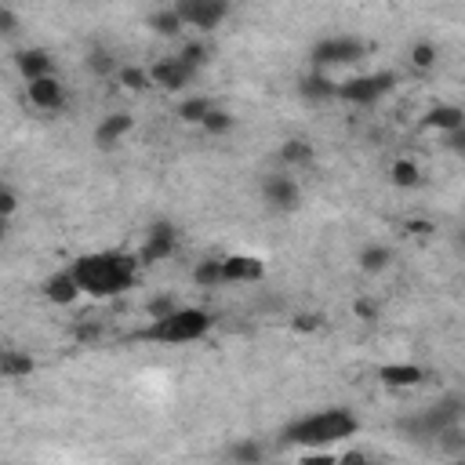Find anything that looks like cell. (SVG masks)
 I'll return each mask as SVG.
<instances>
[{"label":"cell","mask_w":465,"mask_h":465,"mask_svg":"<svg viewBox=\"0 0 465 465\" xmlns=\"http://www.w3.org/2000/svg\"><path fill=\"white\" fill-rule=\"evenodd\" d=\"M139 258L124 254V251H95V254H81L70 273L81 284V295L91 298H116L124 291H131L139 284Z\"/></svg>","instance_id":"obj_1"},{"label":"cell","mask_w":465,"mask_h":465,"mask_svg":"<svg viewBox=\"0 0 465 465\" xmlns=\"http://www.w3.org/2000/svg\"><path fill=\"white\" fill-rule=\"evenodd\" d=\"M360 433V418L346 408H327L316 415H306L298 422H291L284 429V443L295 447H331V443H342L349 436Z\"/></svg>","instance_id":"obj_2"},{"label":"cell","mask_w":465,"mask_h":465,"mask_svg":"<svg viewBox=\"0 0 465 465\" xmlns=\"http://www.w3.org/2000/svg\"><path fill=\"white\" fill-rule=\"evenodd\" d=\"M215 316L208 309L196 306H178L160 320H150V327L139 331L142 342H160V346H185V342H201L204 335H211Z\"/></svg>","instance_id":"obj_3"},{"label":"cell","mask_w":465,"mask_h":465,"mask_svg":"<svg viewBox=\"0 0 465 465\" xmlns=\"http://www.w3.org/2000/svg\"><path fill=\"white\" fill-rule=\"evenodd\" d=\"M461 415H465V400L458 392H447L443 400H436L433 408H426L422 415H415V418H408V422H400V429L404 433H411V436H440L447 426H458L461 422Z\"/></svg>","instance_id":"obj_4"},{"label":"cell","mask_w":465,"mask_h":465,"mask_svg":"<svg viewBox=\"0 0 465 465\" xmlns=\"http://www.w3.org/2000/svg\"><path fill=\"white\" fill-rule=\"evenodd\" d=\"M367 55V44L353 33H335V37H323L313 44L309 58H313V70H331V65H353Z\"/></svg>","instance_id":"obj_5"},{"label":"cell","mask_w":465,"mask_h":465,"mask_svg":"<svg viewBox=\"0 0 465 465\" xmlns=\"http://www.w3.org/2000/svg\"><path fill=\"white\" fill-rule=\"evenodd\" d=\"M396 84H400V77H396L392 70H382V73H364V77H349L335 88V99L349 102V106H375L378 99H385Z\"/></svg>","instance_id":"obj_6"},{"label":"cell","mask_w":465,"mask_h":465,"mask_svg":"<svg viewBox=\"0 0 465 465\" xmlns=\"http://www.w3.org/2000/svg\"><path fill=\"white\" fill-rule=\"evenodd\" d=\"M182 19V26H193V30H219L229 15H233V0H175L171 4Z\"/></svg>","instance_id":"obj_7"},{"label":"cell","mask_w":465,"mask_h":465,"mask_svg":"<svg viewBox=\"0 0 465 465\" xmlns=\"http://www.w3.org/2000/svg\"><path fill=\"white\" fill-rule=\"evenodd\" d=\"M178 251V229H175V222H168V219H157L150 229H146V240H142V247H139V265L146 270V265H157V262H168L171 254Z\"/></svg>","instance_id":"obj_8"},{"label":"cell","mask_w":465,"mask_h":465,"mask_svg":"<svg viewBox=\"0 0 465 465\" xmlns=\"http://www.w3.org/2000/svg\"><path fill=\"white\" fill-rule=\"evenodd\" d=\"M262 196L273 211H295L302 204V185L291 171H277L262 178Z\"/></svg>","instance_id":"obj_9"},{"label":"cell","mask_w":465,"mask_h":465,"mask_svg":"<svg viewBox=\"0 0 465 465\" xmlns=\"http://www.w3.org/2000/svg\"><path fill=\"white\" fill-rule=\"evenodd\" d=\"M26 99L40 113H58V109H65V102H70V91H65L58 73H47V77H37V81L26 84Z\"/></svg>","instance_id":"obj_10"},{"label":"cell","mask_w":465,"mask_h":465,"mask_svg":"<svg viewBox=\"0 0 465 465\" xmlns=\"http://www.w3.org/2000/svg\"><path fill=\"white\" fill-rule=\"evenodd\" d=\"M193 81H196V70H193V65H185L178 55L157 58V62L150 65V84L160 88V91H182V88H189Z\"/></svg>","instance_id":"obj_11"},{"label":"cell","mask_w":465,"mask_h":465,"mask_svg":"<svg viewBox=\"0 0 465 465\" xmlns=\"http://www.w3.org/2000/svg\"><path fill=\"white\" fill-rule=\"evenodd\" d=\"M265 280V262L254 254H226L222 258V284H258Z\"/></svg>","instance_id":"obj_12"},{"label":"cell","mask_w":465,"mask_h":465,"mask_svg":"<svg viewBox=\"0 0 465 465\" xmlns=\"http://www.w3.org/2000/svg\"><path fill=\"white\" fill-rule=\"evenodd\" d=\"M131 127H135V116L131 113H106L102 120H99V127H95V146L99 150H113V146H120L127 135H131Z\"/></svg>","instance_id":"obj_13"},{"label":"cell","mask_w":465,"mask_h":465,"mask_svg":"<svg viewBox=\"0 0 465 465\" xmlns=\"http://www.w3.org/2000/svg\"><path fill=\"white\" fill-rule=\"evenodd\" d=\"M375 375L385 389H418L426 382V367L418 364H382Z\"/></svg>","instance_id":"obj_14"},{"label":"cell","mask_w":465,"mask_h":465,"mask_svg":"<svg viewBox=\"0 0 465 465\" xmlns=\"http://www.w3.org/2000/svg\"><path fill=\"white\" fill-rule=\"evenodd\" d=\"M15 70H19V77L30 84V81H37V77L55 73V58H51L44 47H22V51H15Z\"/></svg>","instance_id":"obj_15"},{"label":"cell","mask_w":465,"mask_h":465,"mask_svg":"<svg viewBox=\"0 0 465 465\" xmlns=\"http://www.w3.org/2000/svg\"><path fill=\"white\" fill-rule=\"evenodd\" d=\"M40 291H44V298H47L51 306H73V302L81 298V284H77V277H73L70 270L51 273Z\"/></svg>","instance_id":"obj_16"},{"label":"cell","mask_w":465,"mask_h":465,"mask_svg":"<svg viewBox=\"0 0 465 465\" xmlns=\"http://www.w3.org/2000/svg\"><path fill=\"white\" fill-rule=\"evenodd\" d=\"M422 127L447 135V131H454V127H465V109L454 106V102H440V106H433V109L422 116Z\"/></svg>","instance_id":"obj_17"},{"label":"cell","mask_w":465,"mask_h":465,"mask_svg":"<svg viewBox=\"0 0 465 465\" xmlns=\"http://www.w3.org/2000/svg\"><path fill=\"white\" fill-rule=\"evenodd\" d=\"M392 247L389 244H367L360 254H357V262H360V273H367V277H378V273H385L389 265H392Z\"/></svg>","instance_id":"obj_18"},{"label":"cell","mask_w":465,"mask_h":465,"mask_svg":"<svg viewBox=\"0 0 465 465\" xmlns=\"http://www.w3.org/2000/svg\"><path fill=\"white\" fill-rule=\"evenodd\" d=\"M335 81H331L323 70H313V73H306L302 81H298V91H302V99H309V102H327V99H335Z\"/></svg>","instance_id":"obj_19"},{"label":"cell","mask_w":465,"mask_h":465,"mask_svg":"<svg viewBox=\"0 0 465 465\" xmlns=\"http://www.w3.org/2000/svg\"><path fill=\"white\" fill-rule=\"evenodd\" d=\"M37 371V360L22 349H0V378H30Z\"/></svg>","instance_id":"obj_20"},{"label":"cell","mask_w":465,"mask_h":465,"mask_svg":"<svg viewBox=\"0 0 465 465\" xmlns=\"http://www.w3.org/2000/svg\"><path fill=\"white\" fill-rule=\"evenodd\" d=\"M277 157H280V164H284L288 171H295V168H309V164L316 160V150H313L306 139H288Z\"/></svg>","instance_id":"obj_21"},{"label":"cell","mask_w":465,"mask_h":465,"mask_svg":"<svg viewBox=\"0 0 465 465\" xmlns=\"http://www.w3.org/2000/svg\"><path fill=\"white\" fill-rule=\"evenodd\" d=\"M389 182H392L396 189H415V185H422V168H418V160H411V157L392 160V164H389Z\"/></svg>","instance_id":"obj_22"},{"label":"cell","mask_w":465,"mask_h":465,"mask_svg":"<svg viewBox=\"0 0 465 465\" xmlns=\"http://www.w3.org/2000/svg\"><path fill=\"white\" fill-rule=\"evenodd\" d=\"M408 62H411V70H418V73H433L436 62H440V47L433 40H415L408 47Z\"/></svg>","instance_id":"obj_23"},{"label":"cell","mask_w":465,"mask_h":465,"mask_svg":"<svg viewBox=\"0 0 465 465\" xmlns=\"http://www.w3.org/2000/svg\"><path fill=\"white\" fill-rule=\"evenodd\" d=\"M113 77H116V84H120L124 91H135V95L146 91V88H153V84H150V70H146V65H127V62H120Z\"/></svg>","instance_id":"obj_24"},{"label":"cell","mask_w":465,"mask_h":465,"mask_svg":"<svg viewBox=\"0 0 465 465\" xmlns=\"http://www.w3.org/2000/svg\"><path fill=\"white\" fill-rule=\"evenodd\" d=\"M84 62H88V70L95 73V77H113L116 73V55L106 47V44H91L88 47V55H84Z\"/></svg>","instance_id":"obj_25"},{"label":"cell","mask_w":465,"mask_h":465,"mask_svg":"<svg viewBox=\"0 0 465 465\" xmlns=\"http://www.w3.org/2000/svg\"><path fill=\"white\" fill-rule=\"evenodd\" d=\"M146 26H150L157 37H178V33H182V19H178V12H175L171 4H164V8L150 12Z\"/></svg>","instance_id":"obj_26"},{"label":"cell","mask_w":465,"mask_h":465,"mask_svg":"<svg viewBox=\"0 0 465 465\" xmlns=\"http://www.w3.org/2000/svg\"><path fill=\"white\" fill-rule=\"evenodd\" d=\"M215 102L208 99V95H189V99H182L178 102V109H175V116L182 120V124H196L201 127V120L208 116V109H211Z\"/></svg>","instance_id":"obj_27"},{"label":"cell","mask_w":465,"mask_h":465,"mask_svg":"<svg viewBox=\"0 0 465 465\" xmlns=\"http://www.w3.org/2000/svg\"><path fill=\"white\" fill-rule=\"evenodd\" d=\"M193 284L196 288H222V258H204L193 270Z\"/></svg>","instance_id":"obj_28"},{"label":"cell","mask_w":465,"mask_h":465,"mask_svg":"<svg viewBox=\"0 0 465 465\" xmlns=\"http://www.w3.org/2000/svg\"><path fill=\"white\" fill-rule=\"evenodd\" d=\"M233 113H226V109H219V106H211L208 109V116L201 120V127L208 131V135H229V131H233Z\"/></svg>","instance_id":"obj_29"},{"label":"cell","mask_w":465,"mask_h":465,"mask_svg":"<svg viewBox=\"0 0 465 465\" xmlns=\"http://www.w3.org/2000/svg\"><path fill=\"white\" fill-rule=\"evenodd\" d=\"M178 58H182L185 65H193V70H196V73H201V70H204V65H208V58H211V51H208V47H204L201 40H193V44H185V47L178 51Z\"/></svg>","instance_id":"obj_30"},{"label":"cell","mask_w":465,"mask_h":465,"mask_svg":"<svg viewBox=\"0 0 465 465\" xmlns=\"http://www.w3.org/2000/svg\"><path fill=\"white\" fill-rule=\"evenodd\" d=\"M229 458H233V461H247V465H254V461L265 458V451H262V443H254V440H240V443L229 447Z\"/></svg>","instance_id":"obj_31"},{"label":"cell","mask_w":465,"mask_h":465,"mask_svg":"<svg viewBox=\"0 0 465 465\" xmlns=\"http://www.w3.org/2000/svg\"><path fill=\"white\" fill-rule=\"evenodd\" d=\"M171 309H178L175 295H157V298L146 302V316H150V320H160V316H168Z\"/></svg>","instance_id":"obj_32"},{"label":"cell","mask_w":465,"mask_h":465,"mask_svg":"<svg viewBox=\"0 0 465 465\" xmlns=\"http://www.w3.org/2000/svg\"><path fill=\"white\" fill-rule=\"evenodd\" d=\"M15 208H19V193L8 185V182H0V215H15Z\"/></svg>","instance_id":"obj_33"},{"label":"cell","mask_w":465,"mask_h":465,"mask_svg":"<svg viewBox=\"0 0 465 465\" xmlns=\"http://www.w3.org/2000/svg\"><path fill=\"white\" fill-rule=\"evenodd\" d=\"M19 26H22V22H19V15H15L8 4H0V37H15V33H19Z\"/></svg>","instance_id":"obj_34"},{"label":"cell","mask_w":465,"mask_h":465,"mask_svg":"<svg viewBox=\"0 0 465 465\" xmlns=\"http://www.w3.org/2000/svg\"><path fill=\"white\" fill-rule=\"evenodd\" d=\"M291 327H295V331H306V335H309V331H320V327H323V316H320V313H298V316L291 320Z\"/></svg>","instance_id":"obj_35"},{"label":"cell","mask_w":465,"mask_h":465,"mask_svg":"<svg viewBox=\"0 0 465 465\" xmlns=\"http://www.w3.org/2000/svg\"><path fill=\"white\" fill-rule=\"evenodd\" d=\"M353 313H357L364 323H375L382 309H378V302H371V298H357V302H353Z\"/></svg>","instance_id":"obj_36"},{"label":"cell","mask_w":465,"mask_h":465,"mask_svg":"<svg viewBox=\"0 0 465 465\" xmlns=\"http://www.w3.org/2000/svg\"><path fill=\"white\" fill-rule=\"evenodd\" d=\"M443 139H447V150H451V153H458V157L465 153V127H454V131H447Z\"/></svg>","instance_id":"obj_37"},{"label":"cell","mask_w":465,"mask_h":465,"mask_svg":"<svg viewBox=\"0 0 465 465\" xmlns=\"http://www.w3.org/2000/svg\"><path fill=\"white\" fill-rule=\"evenodd\" d=\"M404 229H408L411 237H429V233H436V226H433V222H426V219H408V222H404Z\"/></svg>","instance_id":"obj_38"},{"label":"cell","mask_w":465,"mask_h":465,"mask_svg":"<svg viewBox=\"0 0 465 465\" xmlns=\"http://www.w3.org/2000/svg\"><path fill=\"white\" fill-rule=\"evenodd\" d=\"M8 229H12V219H8V215H0V244L8 240Z\"/></svg>","instance_id":"obj_39"}]
</instances>
